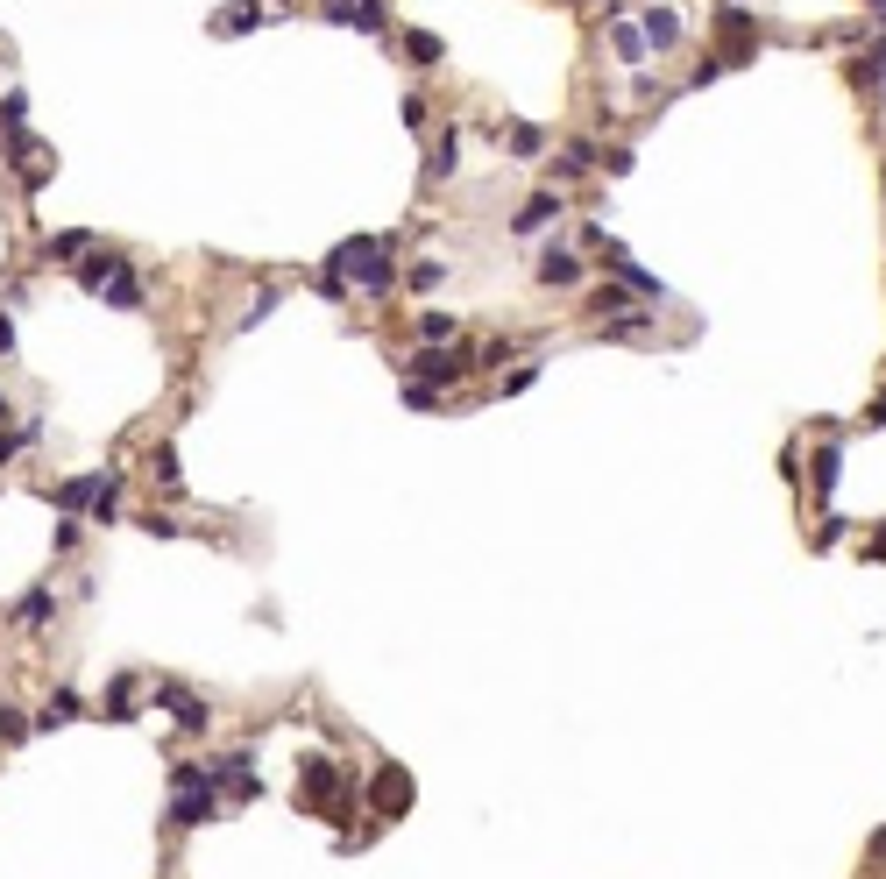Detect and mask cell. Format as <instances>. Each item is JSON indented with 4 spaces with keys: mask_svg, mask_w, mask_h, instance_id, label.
Here are the masks:
<instances>
[{
    "mask_svg": "<svg viewBox=\"0 0 886 879\" xmlns=\"http://www.w3.org/2000/svg\"><path fill=\"white\" fill-rule=\"evenodd\" d=\"M390 242H397V234H355V242H341V249L327 256V270H341L348 284H362L369 298H383V291L397 284V270H390Z\"/></svg>",
    "mask_w": 886,
    "mask_h": 879,
    "instance_id": "cell-1",
    "label": "cell"
},
{
    "mask_svg": "<svg viewBox=\"0 0 886 879\" xmlns=\"http://www.w3.org/2000/svg\"><path fill=\"white\" fill-rule=\"evenodd\" d=\"M8 164L22 171V192L36 199V192L50 185V171H57V149H43L36 135H22V128H15V135H8Z\"/></svg>",
    "mask_w": 886,
    "mask_h": 879,
    "instance_id": "cell-2",
    "label": "cell"
},
{
    "mask_svg": "<svg viewBox=\"0 0 886 879\" xmlns=\"http://www.w3.org/2000/svg\"><path fill=\"white\" fill-rule=\"evenodd\" d=\"M298 787H305V802H298V809H319V816H327V809H334V794H341V766H334L327 752H312V759L298 766Z\"/></svg>",
    "mask_w": 886,
    "mask_h": 879,
    "instance_id": "cell-3",
    "label": "cell"
},
{
    "mask_svg": "<svg viewBox=\"0 0 886 879\" xmlns=\"http://www.w3.org/2000/svg\"><path fill=\"white\" fill-rule=\"evenodd\" d=\"M319 15H327V22H341V29H362V36H390L383 0H319Z\"/></svg>",
    "mask_w": 886,
    "mask_h": 879,
    "instance_id": "cell-4",
    "label": "cell"
},
{
    "mask_svg": "<svg viewBox=\"0 0 886 879\" xmlns=\"http://www.w3.org/2000/svg\"><path fill=\"white\" fill-rule=\"evenodd\" d=\"M369 809H376V816H405V809H412V773H405V766H376Z\"/></svg>",
    "mask_w": 886,
    "mask_h": 879,
    "instance_id": "cell-5",
    "label": "cell"
},
{
    "mask_svg": "<svg viewBox=\"0 0 886 879\" xmlns=\"http://www.w3.org/2000/svg\"><path fill=\"white\" fill-rule=\"evenodd\" d=\"M220 816V780L206 773V780H192V787H178V802H171V823H213Z\"/></svg>",
    "mask_w": 886,
    "mask_h": 879,
    "instance_id": "cell-6",
    "label": "cell"
},
{
    "mask_svg": "<svg viewBox=\"0 0 886 879\" xmlns=\"http://www.w3.org/2000/svg\"><path fill=\"white\" fill-rule=\"evenodd\" d=\"M149 702H156V709H171V716H178V731H206V702H199L192 688H178V681H164V688H156Z\"/></svg>",
    "mask_w": 886,
    "mask_h": 879,
    "instance_id": "cell-7",
    "label": "cell"
},
{
    "mask_svg": "<svg viewBox=\"0 0 886 879\" xmlns=\"http://www.w3.org/2000/svg\"><path fill=\"white\" fill-rule=\"evenodd\" d=\"M716 36L738 50V64L752 57V43H759V22H752V8H716Z\"/></svg>",
    "mask_w": 886,
    "mask_h": 879,
    "instance_id": "cell-8",
    "label": "cell"
},
{
    "mask_svg": "<svg viewBox=\"0 0 886 879\" xmlns=\"http://www.w3.org/2000/svg\"><path fill=\"white\" fill-rule=\"evenodd\" d=\"M107 475V468H100ZM100 475H64V483L50 490V504L64 511V518H86V504H93V490H100Z\"/></svg>",
    "mask_w": 886,
    "mask_h": 879,
    "instance_id": "cell-9",
    "label": "cell"
},
{
    "mask_svg": "<svg viewBox=\"0 0 886 879\" xmlns=\"http://www.w3.org/2000/svg\"><path fill=\"white\" fill-rule=\"evenodd\" d=\"M638 29H646V50H674L681 43V8H667V0H660V8H646V22H638Z\"/></svg>",
    "mask_w": 886,
    "mask_h": 879,
    "instance_id": "cell-10",
    "label": "cell"
},
{
    "mask_svg": "<svg viewBox=\"0 0 886 879\" xmlns=\"http://www.w3.org/2000/svg\"><path fill=\"white\" fill-rule=\"evenodd\" d=\"M93 298H107V305H121V312H142V305H149V291H142V277H135L128 263H121V270H114Z\"/></svg>",
    "mask_w": 886,
    "mask_h": 879,
    "instance_id": "cell-11",
    "label": "cell"
},
{
    "mask_svg": "<svg viewBox=\"0 0 886 879\" xmlns=\"http://www.w3.org/2000/svg\"><path fill=\"white\" fill-rule=\"evenodd\" d=\"M539 284H546V291L582 284V256H575V249H546V256H539Z\"/></svg>",
    "mask_w": 886,
    "mask_h": 879,
    "instance_id": "cell-12",
    "label": "cell"
},
{
    "mask_svg": "<svg viewBox=\"0 0 886 879\" xmlns=\"http://www.w3.org/2000/svg\"><path fill=\"white\" fill-rule=\"evenodd\" d=\"M461 376H468V355H447V348H426L419 355V383L440 390V383H461Z\"/></svg>",
    "mask_w": 886,
    "mask_h": 879,
    "instance_id": "cell-13",
    "label": "cell"
},
{
    "mask_svg": "<svg viewBox=\"0 0 886 879\" xmlns=\"http://www.w3.org/2000/svg\"><path fill=\"white\" fill-rule=\"evenodd\" d=\"M610 50H617L631 71H646V29H638V22H624V15H617V22H610Z\"/></svg>",
    "mask_w": 886,
    "mask_h": 879,
    "instance_id": "cell-14",
    "label": "cell"
},
{
    "mask_svg": "<svg viewBox=\"0 0 886 879\" xmlns=\"http://www.w3.org/2000/svg\"><path fill=\"white\" fill-rule=\"evenodd\" d=\"M454 164H461V128H440V142H433V156H426V178H433V185H447V178H454Z\"/></svg>",
    "mask_w": 886,
    "mask_h": 879,
    "instance_id": "cell-15",
    "label": "cell"
},
{
    "mask_svg": "<svg viewBox=\"0 0 886 879\" xmlns=\"http://www.w3.org/2000/svg\"><path fill=\"white\" fill-rule=\"evenodd\" d=\"M86 249H93V234H86V227H64V234H50V242H43V263H64V270H71Z\"/></svg>",
    "mask_w": 886,
    "mask_h": 879,
    "instance_id": "cell-16",
    "label": "cell"
},
{
    "mask_svg": "<svg viewBox=\"0 0 886 879\" xmlns=\"http://www.w3.org/2000/svg\"><path fill=\"white\" fill-rule=\"evenodd\" d=\"M71 270H78V284H86V291H100V284L121 270V256H114V249H86V256H78Z\"/></svg>",
    "mask_w": 886,
    "mask_h": 879,
    "instance_id": "cell-17",
    "label": "cell"
},
{
    "mask_svg": "<svg viewBox=\"0 0 886 879\" xmlns=\"http://www.w3.org/2000/svg\"><path fill=\"white\" fill-rule=\"evenodd\" d=\"M86 518H93V525H114V518H121V475H114V468L100 475V490H93V504H86Z\"/></svg>",
    "mask_w": 886,
    "mask_h": 879,
    "instance_id": "cell-18",
    "label": "cell"
},
{
    "mask_svg": "<svg viewBox=\"0 0 886 879\" xmlns=\"http://www.w3.org/2000/svg\"><path fill=\"white\" fill-rule=\"evenodd\" d=\"M135 688H142V681H135V674H114V688H107V702H100V709H107V716H114V724H128V716H135V709H142V695H135Z\"/></svg>",
    "mask_w": 886,
    "mask_h": 879,
    "instance_id": "cell-19",
    "label": "cell"
},
{
    "mask_svg": "<svg viewBox=\"0 0 886 879\" xmlns=\"http://www.w3.org/2000/svg\"><path fill=\"white\" fill-rule=\"evenodd\" d=\"M638 334H653V312H631L624 305V312L603 319V341H638Z\"/></svg>",
    "mask_w": 886,
    "mask_h": 879,
    "instance_id": "cell-20",
    "label": "cell"
},
{
    "mask_svg": "<svg viewBox=\"0 0 886 879\" xmlns=\"http://www.w3.org/2000/svg\"><path fill=\"white\" fill-rule=\"evenodd\" d=\"M149 475H156V490H171V497L185 490V468H178V447H171V440L149 454Z\"/></svg>",
    "mask_w": 886,
    "mask_h": 879,
    "instance_id": "cell-21",
    "label": "cell"
},
{
    "mask_svg": "<svg viewBox=\"0 0 886 879\" xmlns=\"http://www.w3.org/2000/svg\"><path fill=\"white\" fill-rule=\"evenodd\" d=\"M71 716H86V695H78V688H57V695L43 702V731H57V724H71Z\"/></svg>",
    "mask_w": 886,
    "mask_h": 879,
    "instance_id": "cell-22",
    "label": "cell"
},
{
    "mask_svg": "<svg viewBox=\"0 0 886 879\" xmlns=\"http://www.w3.org/2000/svg\"><path fill=\"white\" fill-rule=\"evenodd\" d=\"M546 220H560V192H539V199H525V213L511 220V234H532V227H546Z\"/></svg>",
    "mask_w": 886,
    "mask_h": 879,
    "instance_id": "cell-23",
    "label": "cell"
},
{
    "mask_svg": "<svg viewBox=\"0 0 886 879\" xmlns=\"http://www.w3.org/2000/svg\"><path fill=\"white\" fill-rule=\"evenodd\" d=\"M263 22V8H256V0H241V8H227V15H213V36H249Z\"/></svg>",
    "mask_w": 886,
    "mask_h": 879,
    "instance_id": "cell-24",
    "label": "cell"
},
{
    "mask_svg": "<svg viewBox=\"0 0 886 879\" xmlns=\"http://www.w3.org/2000/svg\"><path fill=\"white\" fill-rule=\"evenodd\" d=\"M405 57H412L419 71H433V64L447 57V43H440V36H426V29H405Z\"/></svg>",
    "mask_w": 886,
    "mask_h": 879,
    "instance_id": "cell-25",
    "label": "cell"
},
{
    "mask_svg": "<svg viewBox=\"0 0 886 879\" xmlns=\"http://www.w3.org/2000/svg\"><path fill=\"white\" fill-rule=\"evenodd\" d=\"M50 610H57V603H50V589H29V596L15 603V624H22V631H36V624H50Z\"/></svg>",
    "mask_w": 886,
    "mask_h": 879,
    "instance_id": "cell-26",
    "label": "cell"
},
{
    "mask_svg": "<svg viewBox=\"0 0 886 879\" xmlns=\"http://www.w3.org/2000/svg\"><path fill=\"white\" fill-rule=\"evenodd\" d=\"M504 142H511V156H539V149H546V128H532V121H518V128H511Z\"/></svg>",
    "mask_w": 886,
    "mask_h": 879,
    "instance_id": "cell-27",
    "label": "cell"
},
{
    "mask_svg": "<svg viewBox=\"0 0 886 879\" xmlns=\"http://www.w3.org/2000/svg\"><path fill=\"white\" fill-rule=\"evenodd\" d=\"M29 121V93H8V100H0V135H15Z\"/></svg>",
    "mask_w": 886,
    "mask_h": 879,
    "instance_id": "cell-28",
    "label": "cell"
},
{
    "mask_svg": "<svg viewBox=\"0 0 886 879\" xmlns=\"http://www.w3.org/2000/svg\"><path fill=\"white\" fill-rule=\"evenodd\" d=\"M837 461H844V454H837V447H823V454H816V468H809V475H816V490H823V497L837 490Z\"/></svg>",
    "mask_w": 886,
    "mask_h": 879,
    "instance_id": "cell-29",
    "label": "cell"
},
{
    "mask_svg": "<svg viewBox=\"0 0 886 879\" xmlns=\"http://www.w3.org/2000/svg\"><path fill=\"white\" fill-rule=\"evenodd\" d=\"M624 305H631V298H624V284H603V291H589V312H603V319H610V312H624Z\"/></svg>",
    "mask_w": 886,
    "mask_h": 879,
    "instance_id": "cell-30",
    "label": "cell"
},
{
    "mask_svg": "<svg viewBox=\"0 0 886 879\" xmlns=\"http://www.w3.org/2000/svg\"><path fill=\"white\" fill-rule=\"evenodd\" d=\"M29 440H36V426H22V433H15V426H0V468H8V461H15Z\"/></svg>",
    "mask_w": 886,
    "mask_h": 879,
    "instance_id": "cell-31",
    "label": "cell"
},
{
    "mask_svg": "<svg viewBox=\"0 0 886 879\" xmlns=\"http://www.w3.org/2000/svg\"><path fill=\"white\" fill-rule=\"evenodd\" d=\"M468 362H482V369H504L511 362V341H475V355Z\"/></svg>",
    "mask_w": 886,
    "mask_h": 879,
    "instance_id": "cell-32",
    "label": "cell"
},
{
    "mask_svg": "<svg viewBox=\"0 0 886 879\" xmlns=\"http://www.w3.org/2000/svg\"><path fill=\"white\" fill-rule=\"evenodd\" d=\"M419 334H426V341H454L461 327H454V319H447V312H426V319H419Z\"/></svg>",
    "mask_w": 886,
    "mask_h": 879,
    "instance_id": "cell-33",
    "label": "cell"
},
{
    "mask_svg": "<svg viewBox=\"0 0 886 879\" xmlns=\"http://www.w3.org/2000/svg\"><path fill=\"white\" fill-rule=\"evenodd\" d=\"M405 405H412V412H440V390H433V383H405Z\"/></svg>",
    "mask_w": 886,
    "mask_h": 879,
    "instance_id": "cell-34",
    "label": "cell"
},
{
    "mask_svg": "<svg viewBox=\"0 0 886 879\" xmlns=\"http://www.w3.org/2000/svg\"><path fill=\"white\" fill-rule=\"evenodd\" d=\"M0 738L22 745V738H29V716H22V709H0Z\"/></svg>",
    "mask_w": 886,
    "mask_h": 879,
    "instance_id": "cell-35",
    "label": "cell"
},
{
    "mask_svg": "<svg viewBox=\"0 0 886 879\" xmlns=\"http://www.w3.org/2000/svg\"><path fill=\"white\" fill-rule=\"evenodd\" d=\"M723 64H731V57H702V64L688 71V86H716V78H723Z\"/></svg>",
    "mask_w": 886,
    "mask_h": 879,
    "instance_id": "cell-36",
    "label": "cell"
},
{
    "mask_svg": "<svg viewBox=\"0 0 886 879\" xmlns=\"http://www.w3.org/2000/svg\"><path fill=\"white\" fill-rule=\"evenodd\" d=\"M440 284H447L440 263H419V270H412V291H440Z\"/></svg>",
    "mask_w": 886,
    "mask_h": 879,
    "instance_id": "cell-37",
    "label": "cell"
},
{
    "mask_svg": "<svg viewBox=\"0 0 886 879\" xmlns=\"http://www.w3.org/2000/svg\"><path fill=\"white\" fill-rule=\"evenodd\" d=\"M142 532H149V539H178V518H164V511H149V518H142Z\"/></svg>",
    "mask_w": 886,
    "mask_h": 879,
    "instance_id": "cell-38",
    "label": "cell"
},
{
    "mask_svg": "<svg viewBox=\"0 0 886 879\" xmlns=\"http://www.w3.org/2000/svg\"><path fill=\"white\" fill-rule=\"evenodd\" d=\"M532 383H539V369L525 362V369H511V376H504V397H518V390H532Z\"/></svg>",
    "mask_w": 886,
    "mask_h": 879,
    "instance_id": "cell-39",
    "label": "cell"
},
{
    "mask_svg": "<svg viewBox=\"0 0 886 879\" xmlns=\"http://www.w3.org/2000/svg\"><path fill=\"white\" fill-rule=\"evenodd\" d=\"M8 355H15V319L0 312V362H8Z\"/></svg>",
    "mask_w": 886,
    "mask_h": 879,
    "instance_id": "cell-40",
    "label": "cell"
},
{
    "mask_svg": "<svg viewBox=\"0 0 886 879\" xmlns=\"http://www.w3.org/2000/svg\"><path fill=\"white\" fill-rule=\"evenodd\" d=\"M8 419H15V397H8V390H0V426H8Z\"/></svg>",
    "mask_w": 886,
    "mask_h": 879,
    "instance_id": "cell-41",
    "label": "cell"
},
{
    "mask_svg": "<svg viewBox=\"0 0 886 879\" xmlns=\"http://www.w3.org/2000/svg\"><path fill=\"white\" fill-rule=\"evenodd\" d=\"M872 426H886V397H872Z\"/></svg>",
    "mask_w": 886,
    "mask_h": 879,
    "instance_id": "cell-42",
    "label": "cell"
},
{
    "mask_svg": "<svg viewBox=\"0 0 886 879\" xmlns=\"http://www.w3.org/2000/svg\"><path fill=\"white\" fill-rule=\"evenodd\" d=\"M872 561H886V532H879V539H872Z\"/></svg>",
    "mask_w": 886,
    "mask_h": 879,
    "instance_id": "cell-43",
    "label": "cell"
},
{
    "mask_svg": "<svg viewBox=\"0 0 886 879\" xmlns=\"http://www.w3.org/2000/svg\"><path fill=\"white\" fill-rule=\"evenodd\" d=\"M284 8H291V0H284Z\"/></svg>",
    "mask_w": 886,
    "mask_h": 879,
    "instance_id": "cell-44",
    "label": "cell"
}]
</instances>
